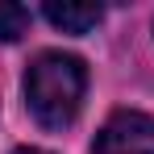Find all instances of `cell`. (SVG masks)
I'll return each instance as SVG.
<instances>
[{
	"mask_svg": "<svg viewBox=\"0 0 154 154\" xmlns=\"http://www.w3.org/2000/svg\"><path fill=\"white\" fill-rule=\"evenodd\" d=\"M88 67L83 58L63 50H42L25 71V104L46 129H67L83 108Z\"/></svg>",
	"mask_w": 154,
	"mask_h": 154,
	"instance_id": "1",
	"label": "cell"
},
{
	"mask_svg": "<svg viewBox=\"0 0 154 154\" xmlns=\"http://www.w3.org/2000/svg\"><path fill=\"white\" fill-rule=\"evenodd\" d=\"M92 154H154V117L121 108L100 125Z\"/></svg>",
	"mask_w": 154,
	"mask_h": 154,
	"instance_id": "2",
	"label": "cell"
},
{
	"mask_svg": "<svg viewBox=\"0 0 154 154\" xmlns=\"http://www.w3.org/2000/svg\"><path fill=\"white\" fill-rule=\"evenodd\" d=\"M42 17L63 33H88L100 25L104 8L100 4H42Z\"/></svg>",
	"mask_w": 154,
	"mask_h": 154,
	"instance_id": "3",
	"label": "cell"
},
{
	"mask_svg": "<svg viewBox=\"0 0 154 154\" xmlns=\"http://www.w3.org/2000/svg\"><path fill=\"white\" fill-rule=\"evenodd\" d=\"M29 29V8L21 4H0V42H17Z\"/></svg>",
	"mask_w": 154,
	"mask_h": 154,
	"instance_id": "4",
	"label": "cell"
},
{
	"mask_svg": "<svg viewBox=\"0 0 154 154\" xmlns=\"http://www.w3.org/2000/svg\"><path fill=\"white\" fill-rule=\"evenodd\" d=\"M13 154H50V150H38V146H21V150H13Z\"/></svg>",
	"mask_w": 154,
	"mask_h": 154,
	"instance_id": "5",
	"label": "cell"
}]
</instances>
